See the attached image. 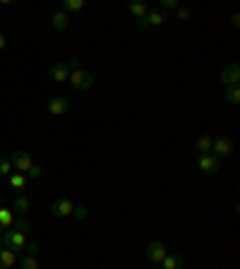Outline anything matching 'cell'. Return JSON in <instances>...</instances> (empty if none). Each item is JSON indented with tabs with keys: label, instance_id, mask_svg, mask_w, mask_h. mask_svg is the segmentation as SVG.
Returning a JSON list of instances; mask_svg holds the SVG:
<instances>
[{
	"label": "cell",
	"instance_id": "6da1fadb",
	"mask_svg": "<svg viewBox=\"0 0 240 269\" xmlns=\"http://www.w3.org/2000/svg\"><path fill=\"white\" fill-rule=\"evenodd\" d=\"M27 233L22 231H15V228H8V231H3V248L5 250H12L15 255H19V252H24V248H27Z\"/></svg>",
	"mask_w": 240,
	"mask_h": 269
},
{
	"label": "cell",
	"instance_id": "7a4b0ae2",
	"mask_svg": "<svg viewBox=\"0 0 240 269\" xmlns=\"http://www.w3.org/2000/svg\"><path fill=\"white\" fill-rule=\"evenodd\" d=\"M197 168L202 171L204 176H214L221 168V159L216 157V154H212V151L209 154H199L197 157Z\"/></svg>",
	"mask_w": 240,
	"mask_h": 269
},
{
	"label": "cell",
	"instance_id": "3957f363",
	"mask_svg": "<svg viewBox=\"0 0 240 269\" xmlns=\"http://www.w3.org/2000/svg\"><path fill=\"white\" fill-rule=\"evenodd\" d=\"M168 19V12L164 10H149L147 15L142 19H137V27L139 29H149V27H161L164 22Z\"/></svg>",
	"mask_w": 240,
	"mask_h": 269
},
{
	"label": "cell",
	"instance_id": "277c9868",
	"mask_svg": "<svg viewBox=\"0 0 240 269\" xmlns=\"http://www.w3.org/2000/svg\"><path fill=\"white\" fill-rule=\"evenodd\" d=\"M70 84H72L74 89H79V92H84V89H89L94 84V74L89 72V70H74V72H70Z\"/></svg>",
	"mask_w": 240,
	"mask_h": 269
},
{
	"label": "cell",
	"instance_id": "5b68a950",
	"mask_svg": "<svg viewBox=\"0 0 240 269\" xmlns=\"http://www.w3.org/2000/svg\"><path fill=\"white\" fill-rule=\"evenodd\" d=\"M10 161H12V168H15L17 173H24V176H27V171L31 168V164H34V161H31V154L24 151V149H17Z\"/></svg>",
	"mask_w": 240,
	"mask_h": 269
},
{
	"label": "cell",
	"instance_id": "8992f818",
	"mask_svg": "<svg viewBox=\"0 0 240 269\" xmlns=\"http://www.w3.org/2000/svg\"><path fill=\"white\" fill-rule=\"evenodd\" d=\"M221 84L223 87H235V84H240V65L238 63H231V65H226L221 70Z\"/></svg>",
	"mask_w": 240,
	"mask_h": 269
},
{
	"label": "cell",
	"instance_id": "52a82bcc",
	"mask_svg": "<svg viewBox=\"0 0 240 269\" xmlns=\"http://www.w3.org/2000/svg\"><path fill=\"white\" fill-rule=\"evenodd\" d=\"M74 209L72 200H67V197H58L56 202L51 204V214L56 216V219H63V216H70Z\"/></svg>",
	"mask_w": 240,
	"mask_h": 269
},
{
	"label": "cell",
	"instance_id": "ba28073f",
	"mask_svg": "<svg viewBox=\"0 0 240 269\" xmlns=\"http://www.w3.org/2000/svg\"><path fill=\"white\" fill-rule=\"evenodd\" d=\"M233 147H235V144H233L231 137H216V139H214V144H212V154H216L219 159L231 157Z\"/></svg>",
	"mask_w": 240,
	"mask_h": 269
},
{
	"label": "cell",
	"instance_id": "9c48e42d",
	"mask_svg": "<svg viewBox=\"0 0 240 269\" xmlns=\"http://www.w3.org/2000/svg\"><path fill=\"white\" fill-rule=\"evenodd\" d=\"M166 255H168V248L161 241H151L147 245V260L149 262H156V264H161V260H164Z\"/></svg>",
	"mask_w": 240,
	"mask_h": 269
},
{
	"label": "cell",
	"instance_id": "30bf717a",
	"mask_svg": "<svg viewBox=\"0 0 240 269\" xmlns=\"http://www.w3.org/2000/svg\"><path fill=\"white\" fill-rule=\"evenodd\" d=\"M48 111L53 113V116H65V113L70 111V103L65 96H53L51 101H48Z\"/></svg>",
	"mask_w": 240,
	"mask_h": 269
},
{
	"label": "cell",
	"instance_id": "8fae6325",
	"mask_svg": "<svg viewBox=\"0 0 240 269\" xmlns=\"http://www.w3.org/2000/svg\"><path fill=\"white\" fill-rule=\"evenodd\" d=\"M161 264H164V269H185V257L180 252H168L161 260Z\"/></svg>",
	"mask_w": 240,
	"mask_h": 269
},
{
	"label": "cell",
	"instance_id": "7c38bea8",
	"mask_svg": "<svg viewBox=\"0 0 240 269\" xmlns=\"http://www.w3.org/2000/svg\"><path fill=\"white\" fill-rule=\"evenodd\" d=\"M48 74H51V80H53V82H67L70 70H67V65H65V63H53V65H51V70H48Z\"/></svg>",
	"mask_w": 240,
	"mask_h": 269
},
{
	"label": "cell",
	"instance_id": "4fadbf2b",
	"mask_svg": "<svg viewBox=\"0 0 240 269\" xmlns=\"http://www.w3.org/2000/svg\"><path fill=\"white\" fill-rule=\"evenodd\" d=\"M12 223H15V212L8 207H0V233L8 231Z\"/></svg>",
	"mask_w": 240,
	"mask_h": 269
},
{
	"label": "cell",
	"instance_id": "5bb4252c",
	"mask_svg": "<svg viewBox=\"0 0 240 269\" xmlns=\"http://www.w3.org/2000/svg\"><path fill=\"white\" fill-rule=\"evenodd\" d=\"M51 24H53V29H56V31H63V29L70 27V15H65L63 10H60V12H56V15H53Z\"/></svg>",
	"mask_w": 240,
	"mask_h": 269
},
{
	"label": "cell",
	"instance_id": "9a60e30c",
	"mask_svg": "<svg viewBox=\"0 0 240 269\" xmlns=\"http://www.w3.org/2000/svg\"><path fill=\"white\" fill-rule=\"evenodd\" d=\"M212 144H214L212 135H202V137L194 142V149H197V154H209V151H212Z\"/></svg>",
	"mask_w": 240,
	"mask_h": 269
},
{
	"label": "cell",
	"instance_id": "2e32d148",
	"mask_svg": "<svg viewBox=\"0 0 240 269\" xmlns=\"http://www.w3.org/2000/svg\"><path fill=\"white\" fill-rule=\"evenodd\" d=\"M15 262H17V255H15V252L0 248V269H10Z\"/></svg>",
	"mask_w": 240,
	"mask_h": 269
},
{
	"label": "cell",
	"instance_id": "e0dca14e",
	"mask_svg": "<svg viewBox=\"0 0 240 269\" xmlns=\"http://www.w3.org/2000/svg\"><path fill=\"white\" fill-rule=\"evenodd\" d=\"M128 10H130V15H135L137 19H142V17H144V15L149 12L147 3H142V0H135V3H130Z\"/></svg>",
	"mask_w": 240,
	"mask_h": 269
},
{
	"label": "cell",
	"instance_id": "ac0fdd59",
	"mask_svg": "<svg viewBox=\"0 0 240 269\" xmlns=\"http://www.w3.org/2000/svg\"><path fill=\"white\" fill-rule=\"evenodd\" d=\"M10 187L12 190H24L27 187V176L24 173H10Z\"/></svg>",
	"mask_w": 240,
	"mask_h": 269
},
{
	"label": "cell",
	"instance_id": "d6986e66",
	"mask_svg": "<svg viewBox=\"0 0 240 269\" xmlns=\"http://www.w3.org/2000/svg\"><path fill=\"white\" fill-rule=\"evenodd\" d=\"M226 101L231 103V106H238L240 103V84H235V87H226Z\"/></svg>",
	"mask_w": 240,
	"mask_h": 269
},
{
	"label": "cell",
	"instance_id": "ffe728a7",
	"mask_svg": "<svg viewBox=\"0 0 240 269\" xmlns=\"http://www.w3.org/2000/svg\"><path fill=\"white\" fill-rule=\"evenodd\" d=\"M29 207H31V202H29L24 195H19L17 200H15V209H12V212L17 214V216H24V214L29 212Z\"/></svg>",
	"mask_w": 240,
	"mask_h": 269
},
{
	"label": "cell",
	"instance_id": "44dd1931",
	"mask_svg": "<svg viewBox=\"0 0 240 269\" xmlns=\"http://www.w3.org/2000/svg\"><path fill=\"white\" fill-rule=\"evenodd\" d=\"M84 8V0H63V12L70 15V12H79Z\"/></svg>",
	"mask_w": 240,
	"mask_h": 269
},
{
	"label": "cell",
	"instance_id": "7402d4cb",
	"mask_svg": "<svg viewBox=\"0 0 240 269\" xmlns=\"http://www.w3.org/2000/svg\"><path fill=\"white\" fill-rule=\"evenodd\" d=\"M10 228H15V231H22V233H27V231H31L34 226H31V221H27L24 216H15V223L10 226Z\"/></svg>",
	"mask_w": 240,
	"mask_h": 269
},
{
	"label": "cell",
	"instance_id": "603a6c76",
	"mask_svg": "<svg viewBox=\"0 0 240 269\" xmlns=\"http://www.w3.org/2000/svg\"><path fill=\"white\" fill-rule=\"evenodd\" d=\"M10 173H12V161L0 157V176H10Z\"/></svg>",
	"mask_w": 240,
	"mask_h": 269
},
{
	"label": "cell",
	"instance_id": "cb8c5ba5",
	"mask_svg": "<svg viewBox=\"0 0 240 269\" xmlns=\"http://www.w3.org/2000/svg\"><path fill=\"white\" fill-rule=\"evenodd\" d=\"M176 8H180V0H161V3H158V10H164V12L176 10Z\"/></svg>",
	"mask_w": 240,
	"mask_h": 269
},
{
	"label": "cell",
	"instance_id": "d4e9b609",
	"mask_svg": "<svg viewBox=\"0 0 240 269\" xmlns=\"http://www.w3.org/2000/svg\"><path fill=\"white\" fill-rule=\"evenodd\" d=\"M190 17H192V10H190V8H176V19L187 22Z\"/></svg>",
	"mask_w": 240,
	"mask_h": 269
},
{
	"label": "cell",
	"instance_id": "484cf974",
	"mask_svg": "<svg viewBox=\"0 0 240 269\" xmlns=\"http://www.w3.org/2000/svg\"><path fill=\"white\" fill-rule=\"evenodd\" d=\"M27 176H29V178H34V180H38V178L44 176V168L38 166V164H31V168L27 171Z\"/></svg>",
	"mask_w": 240,
	"mask_h": 269
},
{
	"label": "cell",
	"instance_id": "4316f807",
	"mask_svg": "<svg viewBox=\"0 0 240 269\" xmlns=\"http://www.w3.org/2000/svg\"><path fill=\"white\" fill-rule=\"evenodd\" d=\"M22 269H38L36 257H24V260H22Z\"/></svg>",
	"mask_w": 240,
	"mask_h": 269
},
{
	"label": "cell",
	"instance_id": "83f0119b",
	"mask_svg": "<svg viewBox=\"0 0 240 269\" xmlns=\"http://www.w3.org/2000/svg\"><path fill=\"white\" fill-rule=\"evenodd\" d=\"M65 65H67V70H70V72H74V70H82V63H79V58H70Z\"/></svg>",
	"mask_w": 240,
	"mask_h": 269
},
{
	"label": "cell",
	"instance_id": "f1b7e54d",
	"mask_svg": "<svg viewBox=\"0 0 240 269\" xmlns=\"http://www.w3.org/2000/svg\"><path fill=\"white\" fill-rule=\"evenodd\" d=\"M24 252H27V257H36V255H38V245H36V243H27Z\"/></svg>",
	"mask_w": 240,
	"mask_h": 269
},
{
	"label": "cell",
	"instance_id": "f546056e",
	"mask_svg": "<svg viewBox=\"0 0 240 269\" xmlns=\"http://www.w3.org/2000/svg\"><path fill=\"white\" fill-rule=\"evenodd\" d=\"M72 214L77 216V219H87V209H84V207H74Z\"/></svg>",
	"mask_w": 240,
	"mask_h": 269
},
{
	"label": "cell",
	"instance_id": "4dcf8cb0",
	"mask_svg": "<svg viewBox=\"0 0 240 269\" xmlns=\"http://www.w3.org/2000/svg\"><path fill=\"white\" fill-rule=\"evenodd\" d=\"M231 24H233V27H238V24H240V15H238V12L231 17Z\"/></svg>",
	"mask_w": 240,
	"mask_h": 269
},
{
	"label": "cell",
	"instance_id": "1f68e13d",
	"mask_svg": "<svg viewBox=\"0 0 240 269\" xmlns=\"http://www.w3.org/2000/svg\"><path fill=\"white\" fill-rule=\"evenodd\" d=\"M5 48V34H0V51Z\"/></svg>",
	"mask_w": 240,
	"mask_h": 269
},
{
	"label": "cell",
	"instance_id": "d6a6232c",
	"mask_svg": "<svg viewBox=\"0 0 240 269\" xmlns=\"http://www.w3.org/2000/svg\"><path fill=\"white\" fill-rule=\"evenodd\" d=\"M0 5H3V3H0Z\"/></svg>",
	"mask_w": 240,
	"mask_h": 269
}]
</instances>
